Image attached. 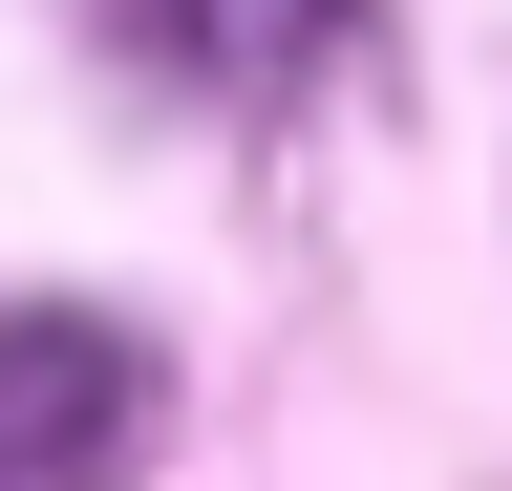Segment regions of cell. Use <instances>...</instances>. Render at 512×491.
Returning a JSON list of instances; mask_svg holds the SVG:
<instances>
[{
  "label": "cell",
  "mask_w": 512,
  "mask_h": 491,
  "mask_svg": "<svg viewBox=\"0 0 512 491\" xmlns=\"http://www.w3.org/2000/svg\"><path fill=\"white\" fill-rule=\"evenodd\" d=\"M150 470V342L107 299H0V491H128Z\"/></svg>",
  "instance_id": "6da1fadb"
},
{
  "label": "cell",
  "mask_w": 512,
  "mask_h": 491,
  "mask_svg": "<svg viewBox=\"0 0 512 491\" xmlns=\"http://www.w3.org/2000/svg\"><path fill=\"white\" fill-rule=\"evenodd\" d=\"M150 43L192 86H235V107H278V86H320L363 43V0H150Z\"/></svg>",
  "instance_id": "7a4b0ae2"
}]
</instances>
